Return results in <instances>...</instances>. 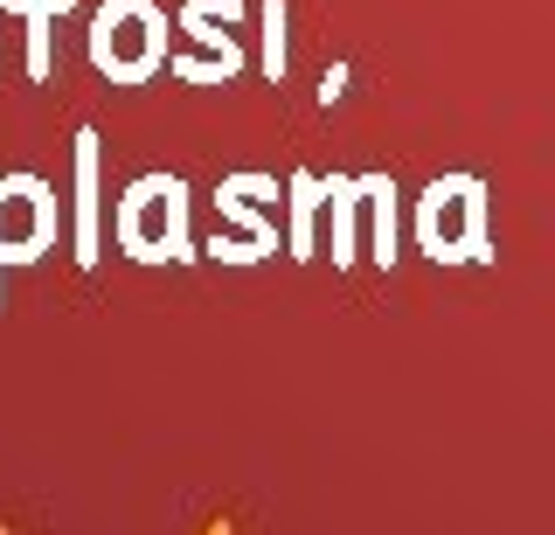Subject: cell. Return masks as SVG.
Returning a JSON list of instances; mask_svg holds the SVG:
<instances>
[{
	"mask_svg": "<svg viewBox=\"0 0 555 535\" xmlns=\"http://www.w3.org/2000/svg\"><path fill=\"white\" fill-rule=\"evenodd\" d=\"M56 237V195L35 175H0V271L35 265Z\"/></svg>",
	"mask_w": 555,
	"mask_h": 535,
	"instance_id": "4",
	"label": "cell"
},
{
	"mask_svg": "<svg viewBox=\"0 0 555 535\" xmlns=\"http://www.w3.org/2000/svg\"><path fill=\"white\" fill-rule=\"evenodd\" d=\"M22 8L42 22V0H22ZM28 77H49V28H28Z\"/></svg>",
	"mask_w": 555,
	"mask_h": 535,
	"instance_id": "6",
	"label": "cell"
},
{
	"mask_svg": "<svg viewBox=\"0 0 555 535\" xmlns=\"http://www.w3.org/2000/svg\"><path fill=\"white\" fill-rule=\"evenodd\" d=\"M416 237H424V251L438 265H473V257H486V188L473 175L438 181L424 195V209H416Z\"/></svg>",
	"mask_w": 555,
	"mask_h": 535,
	"instance_id": "3",
	"label": "cell"
},
{
	"mask_svg": "<svg viewBox=\"0 0 555 535\" xmlns=\"http://www.w3.org/2000/svg\"><path fill=\"white\" fill-rule=\"evenodd\" d=\"M118 244L132 257H146V265H160V257H195L188 251V188L173 175L132 181L126 202H118Z\"/></svg>",
	"mask_w": 555,
	"mask_h": 535,
	"instance_id": "1",
	"label": "cell"
},
{
	"mask_svg": "<svg viewBox=\"0 0 555 535\" xmlns=\"http://www.w3.org/2000/svg\"><path fill=\"white\" fill-rule=\"evenodd\" d=\"M91 63L112 84H146L167 63V22L146 0H112L91 28Z\"/></svg>",
	"mask_w": 555,
	"mask_h": 535,
	"instance_id": "2",
	"label": "cell"
},
{
	"mask_svg": "<svg viewBox=\"0 0 555 535\" xmlns=\"http://www.w3.org/2000/svg\"><path fill=\"white\" fill-rule=\"evenodd\" d=\"M98 132H77V265H98Z\"/></svg>",
	"mask_w": 555,
	"mask_h": 535,
	"instance_id": "5",
	"label": "cell"
}]
</instances>
